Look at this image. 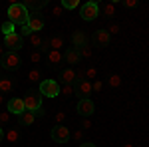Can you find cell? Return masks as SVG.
I'll list each match as a JSON object with an SVG mask.
<instances>
[{
    "instance_id": "obj_25",
    "label": "cell",
    "mask_w": 149,
    "mask_h": 147,
    "mask_svg": "<svg viewBox=\"0 0 149 147\" xmlns=\"http://www.w3.org/2000/svg\"><path fill=\"white\" fill-rule=\"evenodd\" d=\"M107 84H109L111 88H119V86H121V76H117V74H113V76H109V79H107Z\"/></svg>"
},
{
    "instance_id": "obj_20",
    "label": "cell",
    "mask_w": 149,
    "mask_h": 147,
    "mask_svg": "<svg viewBox=\"0 0 149 147\" xmlns=\"http://www.w3.org/2000/svg\"><path fill=\"white\" fill-rule=\"evenodd\" d=\"M100 14H103V16H107V18H111L115 14V4H103V6H100Z\"/></svg>"
},
{
    "instance_id": "obj_22",
    "label": "cell",
    "mask_w": 149,
    "mask_h": 147,
    "mask_svg": "<svg viewBox=\"0 0 149 147\" xmlns=\"http://www.w3.org/2000/svg\"><path fill=\"white\" fill-rule=\"evenodd\" d=\"M42 42H44V38H42L40 34H36V32H34V34L30 36V44H32V48H36V50H40Z\"/></svg>"
},
{
    "instance_id": "obj_10",
    "label": "cell",
    "mask_w": 149,
    "mask_h": 147,
    "mask_svg": "<svg viewBox=\"0 0 149 147\" xmlns=\"http://www.w3.org/2000/svg\"><path fill=\"white\" fill-rule=\"evenodd\" d=\"M76 109H78V113H80L81 117H90V115L95 113V103H93L92 98H88V100H80L78 105H76Z\"/></svg>"
},
{
    "instance_id": "obj_3",
    "label": "cell",
    "mask_w": 149,
    "mask_h": 147,
    "mask_svg": "<svg viewBox=\"0 0 149 147\" xmlns=\"http://www.w3.org/2000/svg\"><path fill=\"white\" fill-rule=\"evenodd\" d=\"M60 88H62V84L56 82V79H42L40 82V93L46 95V98H58Z\"/></svg>"
},
{
    "instance_id": "obj_18",
    "label": "cell",
    "mask_w": 149,
    "mask_h": 147,
    "mask_svg": "<svg viewBox=\"0 0 149 147\" xmlns=\"http://www.w3.org/2000/svg\"><path fill=\"white\" fill-rule=\"evenodd\" d=\"M48 40H50V50L62 52V48H64V38L62 36H54V38H48Z\"/></svg>"
},
{
    "instance_id": "obj_40",
    "label": "cell",
    "mask_w": 149,
    "mask_h": 147,
    "mask_svg": "<svg viewBox=\"0 0 149 147\" xmlns=\"http://www.w3.org/2000/svg\"><path fill=\"white\" fill-rule=\"evenodd\" d=\"M62 10H64L62 6H56V8L52 10V14H54V16H60V14H62Z\"/></svg>"
},
{
    "instance_id": "obj_44",
    "label": "cell",
    "mask_w": 149,
    "mask_h": 147,
    "mask_svg": "<svg viewBox=\"0 0 149 147\" xmlns=\"http://www.w3.org/2000/svg\"><path fill=\"white\" fill-rule=\"evenodd\" d=\"M123 147H135V145H133V143H125Z\"/></svg>"
},
{
    "instance_id": "obj_28",
    "label": "cell",
    "mask_w": 149,
    "mask_h": 147,
    "mask_svg": "<svg viewBox=\"0 0 149 147\" xmlns=\"http://www.w3.org/2000/svg\"><path fill=\"white\" fill-rule=\"evenodd\" d=\"M60 95H64V98L74 95V86H62V88H60Z\"/></svg>"
},
{
    "instance_id": "obj_8",
    "label": "cell",
    "mask_w": 149,
    "mask_h": 147,
    "mask_svg": "<svg viewBox=\"0 0 149 147\" xmlns=\"http://www.w3.org/2000/svg\"><path fill=\"white\" fill-rule=\"evenodd\" d=\"M24 46V38L18 32H14L10 36H4V48H8V52H18Z\"/></svg>"
},
{
    "instance_id": "obj_17",
    "label": "cell",
    "mask_w": 149,
    "mask_h": 147,
    "mask_svg": "<svg viewBox=\"0 0 149 147\" xmlns=\"http://www.w3.org/2000/svg\"><path fill=\"white\" fill-rule=\"evenodd\" d=\"M36 121V115L32 111H24L20 117H18V123L20 125H32Z\"/></svg>"
},
{
    "instance_id": "obj_16",
    "label": "cell",
    "mask_w": 149,
    "mask_h": 147,
    "mask_svg": "<svg viewBox=\"0 0 149 147\" xmlns=\"http://www.w3.org/2000/svg\"><path fill=\"white\" fill-rule=\"evenodd\" d=\"M46 62L50 64V66H58V64L64 62V54L58 52V50H50V52L46 54Z\"/></svg>"
},
{
    "instance_id": "obj_33",
    "label": "cell",
    "mask_w": 149,
    "mask_h": 147,
    "mask_svg": "<svg viewBox=\"0 0 149 147\" xmlns=\"http://www.w3.org/2000/svg\"><path fill=\"white\" fill-rule=\"evenodd\" d=\"M121 4H123L125 8H137V6H139V2H137V0H123Z\"/></svg>"
},
{
    "instance_id": "obj_29",
    "label": "cell",
    "mask_w": 149,
    "mask_h": 147,
    "mask_svg": "<svg viewBox=\"0 0 149 147\" xmlns=\"http://www.w3.org/2000/svg\"><path fill=\"white\" fill-rule=\"evenodd\" d=\"M95 78H97V70H95V68H88V70H86V79L93 82Z\"/></svg>"
},
{
    "instance_id": "obj_32",
    "label": "cell",
    "mask_w": 149,
    "mask_h": 147,
    "mask_svg": "<svg viewBox=\"0 0 149 147\" xmlns=\"http://www.w3.org/2000/svg\"><path fill=\"white\" fill-rule=\"evenodd\" d=\"M40 52H42V54H48V52H50V40H48V38H44V42L40 46Z\"/></svg>"
},
{
    "instance_id": "obj_5",
    "label": "cell",
    "mask_w": 149,
    "mask_h": 147,
    "mask_svg": "<svg viewBox=\"0 0 149 147\" xmlns=\"http://www.w3.org/2000/svg\"><path fill=\"white\" fill-rule=\"evenodd\" d=\"M50 137L56 141V143H68L70 137H72V131H70V127L66 125H54L52 127V131H50Z\"/></svg>"
},
{
    "instance_id": "obj_12",
    "label": "cell",
    "mask_w": 149,
    "mask_h": 147,
    "mask_svg": "<svg viewBox=\"0 0 149 147\" xmlns=\"http://www.w3.org/2000/svg\"><path fill=\"white\" fill-rule=\"evenodd\" d=\"M92 38H93V44L97 46V48H105V46L109 44V40H111V36L107 34V30H95Z\"/></svg>"
},
{
    "instance_id": "obj_13",
    "label": "cell",
    "mask_w": 149,
    "mask_h": 147,
    "mask_svg": "<svg viewBox=\"0 0 149 147\" xmlns=\"http://www.w3.org/2000/svg\"><path fill=\"white\" fill-rule=\"evenodd\" d=\"M60 79H62V86H74L76 84V70L74 68H66L60 72Z\"/></svg>"
},
{
    "instance_id": "obj_4",
    "label": "cell",
    "mask_w": 149,
    "mask_h": 147,
    "mask_svg": "<svg viewBox=\"0 0 149 147\" xmlns=\"http://www.w3.org/2000/svg\"><path fill=\"white\" fill-rule=\"evenodd\" d=\"M80 16L86 22H92L95 18H100V4L97 2H86V4H81Z\"/></svg>"
},
{
    "instance_id": "obj_9",
    "label": "cell",
    "mask_w": 149,
    "mask_h": 147,
    "mask_svg": "<svg viewBox=\"0 0 149 147\" xmlns=\"http://www.w3.org/2000/svg\"><path fill=\"white\" fill-rule=\"evenodd\" d=\"M6 111L10 113V115L20 117V115L26 111V107H24V100H22V98H12V100H8V103H6Z\"/></svg>"
},
{
    "instance_id": "obj_30",
    "label": "cell",
    "mask_w": 149,
    "mask_h": 147,
    "mask_svg": "<svg viewBox=\"0 0 149 147\" xmlns=\"http://www.w3.org/2000/svg\"><path fill=\"white\" fill-rule=\"evenodd\" d=\"M90 56H92V48H90V46L80 48V58H90Z\"/></svg>"
},
{
    "instance_id": "obj_45",
    "label": "cell",
    "mask_w": 149,
    "mask_h": 147,
    "mask_svg": "<svg viewBox=\"0 0 149 147\" xmlns=\"http://www.w3.org/2000/svg\"><path fill=\"white\" fill-rule=\"evenodd\" d=\"M2 102H4V95H2V93H0V103H2Z\"/></svg>"
},
{
    "instance_id": "obj_23",
    "label": "cell",
    "mask_w": 149,
    "mask_h": 147,
    "mask_svg": "<svg viewBox=\"0 0 149 147\" xmlns=\"http://www.w3.org/2000/svg\"><path fill=\"white\" fill-rule=\"evenodd\" d=\"M62 8H66V10H74V8H78L80 6V0H62V4H60Z\"/></svg>"
},
{
    "instance_id": "obj_36",
    "label": "cell",
    "mask_w": 149,
    "mask_h": 147,
    "mask_svg": "<svg viewBox=\"0 0 149 147\" xmlns=\"http://www.w3.org/2000/svg\"><path fill=\"white\" fill-rule=\"evenodd\" d=\"M119 32V24H109V28H107V34H117Z\"/></svg>"
},
{
    "instance_id": "obj_6",
    "label": "cell",
    "mask_w": 149,
    "mask_h": 147,
    "mask_svg": "<svg viewBox=\"0 0 149 147\" xmlns=\"http://www.w3.org/2000/svg\"><path fill=\"white\" fill-rule=\"evenodd\" d=\"M92 82L90 79H80L74 84V95H78L80 100H88L92 95Z\"/></svg>"
},
{
    "instance_id": "obj_14",
    "label": "cell",
    "mask_w": 149,
    "mask_h": 147,
    "mask_svg": "<svg viewBox=\"0 0 149 147\" xmlns=\"http://www.w3.org/2000/svg\"><path fill=\"white\" fill-rule=\"evenodd\" d=\"M64 60H66V64L70 66H76V64H80V50H76V48H68V50H64Z\"/></svg>"
},
{
    "instance_id": "obj_39",
    "label": "cell",
    "mask_w": 149,
    "mask_h": 147,
    "mask_svg": "<svg viewBox=\"0 0 149 147\" xmlns=\"http://www.w3.org/2000/svg\"><path fill=\"white\" fill-rule=\"evenodd\" d=\"M72 137H74V139H78V141H80L81 137H84V133H81V129H78V131H74V133H72Z\"/></svg>"
},
{
    "instance_id": "obj_37",
    "label": "cell",
    "mask_w": 149,
    "mask_h": 147,
    "mask_svg": "<svg viewBox=\"0 0 149 147\" xmlns=\"http://www.w3.org/2000/svg\"><path fill=\"white\" fill-rule=\"evenodd\" d=\"M32 34H34V32H32V30L28 28V24H24V26H22V32H20V36L24 38V36H32Z\"/></svg>"
},
{
    "instance_id": "obj_34",
    "label": "cell",
    "mask_w": 149,
    "mask_h": 147,
    "mask_svg": "<svg viewBox=\"0 0 149 147\" xmlns=\"http://www.w3.org/2000/svg\"><path fill=\"white\" fill-rule=\"evenodd\" d=\"M102 88H103V84L100 79H93L92 82V91H102Z\"/></svg>"
},
{
    "instance_id": "obj_1",
    "label": "cell",
    "mask_w": 149,
    "mask_h": 147,
    "mask_svg": "<svg viewBox=\"0 0 149 147\" xmlns=\"http://www.w3.org/2000/svg\"><path fill=\"white\" fill-rule=\"evenodd\" d=\"M30 12L26 10L24 4H10L8 6V22H12L14 26H24L28 24Z\"/></svg>"
},
{
    "instance_id": "obj_7",
    "label": "cell",
    "mask_w": 149,
    "mask_h": 147,
    "mask_svg": "<svg viewBox=\"0 0 149 147\" xmlns=\"http://www.w3.org/2000/svg\"><path fill=\"white\" fill-rule=\"evenodd\" d=\"M22 66V60L18 56V52H4L2 56V68L4 70H18Z\"/></svg>"
},
{
    "instance_id": "obj_43",
    "label": "cell",
    "mask_w": 149,
    "mask_h": 147,
    "mask_svg": "<svg viewBox=\"0 0 149 147\" xmlns=\"http://www.w3.org/2000/svg\"><path fill=\"white\" fill-rule=\"evenodd\" d=\"M2 56H4V48H0V60H2Z\"/></svg>"
},
{
    "instance_id": "obj_41",
    "label": "cell",
    "mask_w": 149,
    "mask_h": 147,
    "mask_svg": "<svg viewBox=\"0 0 149 147\" xmlns=\"http://www.w3.org/2000/svg\"><path fill=\"white\" fill-rule=\"evenodd\" d=\"M80 147H95V143H90V141H84V143H80Z\"/></svg>"
},
{
    "instance_id": "obj_27",
    "label": "cell",
    "mask_w": 149,
    "mask_h": 147,
    "mask_svg": "<svg viewBox=\"0 0 149 147\" xmlns=\"http://www.w3.org/2000/svg\"><path fill=\"white\" fill-rule=\"evenodd\" d=\"M28 78L32 79V82H42V72H40L38 68L30 70V74H28Z\"/></svg>"
},
{
    "instance_id": "obj_42",
    "label": "cell",
    "mask_w": 149,
    "mask_h": 147,
    "mask_svg": "<svg viewBox=\"0 0 149 147\" xmlns=\"http://www.w3.org/2000/svg\"><path fill=\"white\" fill-rule=\"evenodd\" d=\"M2 141H4V129L0 127V143H2Z\"/></svg>"
},
{
    "instance_id": "obj_19",
    "label": "cell",
    "mask_w": 149,
    "mask_h": 147,
    "mask_svg": "<svg viewBox=\"0 0 149 147\" xmlns=\"http://www.w3.org/2000/svg\"><path fill=\"white\" fill-rule=\"evenodd\" d=\"M14 84H12L10 78H0V93H10Z\"/></svg>"
},
{
    "instance_id": "obj_38",
    "label": "cell",
    "mask_w": 149,
    "mask_h": 147,
    "mask_svg": "<svg viewBox=\"0 0 149 147\" xmlns=\"http://www.w3.org/2000/svg\"><path fill=\"white\" fill-rule=\"evenodd\" d=\"M81 127H84V129H90V127H92V121H90L88 117H84V121H81Z\"/></svg>"
},
{
    "instance_id": "obj_2",
    "label": "cell",
    "mask_w": 149,
    "mask_h": 147,
    "mask_svg": "<svg viewBox=\"0 0 149 147\" xmlns=\"http://www.w3.org/2000/svg\"><path fill=\"white\" fill-rule=\"evenodd\" d=\"M22 100H24V107H26V111L36 113V111L42 109V93H40V90H30Z\"/></svg>"
},
{
    "instance_id": "obj_11",
    "label": "cell",
    "mask_w": 149,
    "mask_h": 147,
    "mask_svg": "<svg viewBox=\"0 0 149 147\" xmlns=\"http://www.w3.org/2000/svg\"><path fill=\"white\" fill-rule=\"evenodd\" d=\"M44 26H46V20H44V16H42L40 12L30 14V18H28V28H30L32 32H40Z\"/></svg>"
},
{
    "instance_id": "obj_24",
    "label": "cell",
    "mask_w": 149,
    "mask_h": 147,
    "mask_svg": "<svg viewBox=\"0 0 149 147\" xmlns=\"http://www.w3.org/2000/svg\"><path fill=\"white\" fill-rule=\"evenodd\" d=\"M12 121V115L8 111H0V127H4V125H8Z\"/></svg>"
},
{
    "instance_id": "obj_26",
    "label": "cell",
    "mask_w": 149,
    "mask_h": 147,
    "mask_svg": "<svg viewBox=\"0 0 149 147\" xmlns=\"http://www.w3.org/2000/svg\"><path fill=\"white\" fill-rule=\"evenodd\" d=\"M4 139H8V141H18V131H16L14 127H10V129L4 133Z\"/></svg>"
},
{
    "instance_id": "obj_35",
    "label": "cell",
    "mask_w": 149,
    "mask_h": 147,
    "mask_svg": "<svg viewBox=\"0 0 149 147\" xmlns=\"http://www.w3.org/2000/svg\"><path fill=\"white\" fill-rule=\"evenodd\" d=\"M64 119H66V113H64V111H58L56 113V125H62V123H64Z\"/></svg>"
},
{
    "instance_id": "obj_15",
    "label": "cell",
    "mask_w": 149,
    "mask_h": 147,
    "mask_svg": "<svg viewBox=\"0 0 149 147\" xmlns=\"http://www.w3.org/2000/svg\"><path fill=\"white\" fill-rule=\"evenodd\" d=\"M72 44H74L76 50H80V48H84V46H88V36L84 34L81 30L74 32V34H72Z\"/></svg>"
},
{
    "instance_id": "obj_31",
    "label": "cell",
    "mask_w": 149,
    "mask_h": 147,
    "mask_svg": "<svg viewBox=\"0 0 149 147\" xmlns=\"http://www.w3.org/2000/svg\"><path fill=\"white\" fill-rule=\"evenodd\" d=\"M30 60H32L34 64H38V62L42 60V52H40V50H34V52L30 54Z\"/></svg>"
},
{
    "instance_id": "obj_21",
    "label": "cell",
    "mask_w": 149,
    "mask_h": 147,
    "mask_svg": "<svg viewBox=\"0 0 149 147\" xmlns=\"http://www.w3.org/2000/svg\"><path fill=\"white\" fill-rule=\"evenodd\" d=\"M0 30H2V34H4V36H10V34L16 32V26H14L12 22H4L2 26H0Z\"/></svg>"
}]
</instances>
